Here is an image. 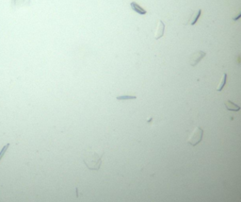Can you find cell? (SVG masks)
Returning a JSON list of instances; mask_svg holds the SVG:
<instances>
[{
  "label": "cell",
  "instance_id": "cell-1",
  "mask_svg": "<svg viewBox=\"0 0 241 202\" xmlns=\"http://www.w3.org/2000/svg\"><path fill=\"white\" fill-rule=\"evenodd\" d=\"M105 155V151L99 154L92 148L86 151L83 156V161L90 170H99L102 165V159Z\"/></svg>",
  "mask_w": 241,
  "mask_h": 202
},
{
  "label": "cell",
  "instance_id": "cell-2",
  "mask_svg": "<svg viewBox=\"0 0 241 202\" xmlns=\"http://www.w3.org/2000/svg\"><path fill=\"white\" fill-rule=\"evenodd\" d=\"M202 136H204V130L200 127H196L192 131V133L189 135L186 143L191 146H196L198 144L201 142Z\"/></svg>",
  "mask_w": 241,
  "mask_h": 202
},
{
  "label": "cell",
  "instance_id": "cell-3",
  "mask_svg": "<svg viewBox=\"0 0 241 202\" xmlns=\"http://www.w3.org/2000/svg\"><path fill=\"white\" fill-rule=\"evenodd\" d=\"M205 56H206V53L205 51H201V50H199V51L194 52L189 57V64L192 67H195Z\"/></svg>",
  "mask_w": 241,
  "mask_h": 202
},
{
  "label": "cell",
  "instance_id": "cell-4",
  "mask_svg": "<svg viewBox=\"0 0 241 202\" xmlns=\"http://www.w3.org/2000/svg\"><path fill=\"white\" fill-rule=\"evenodd\" d=\"M201 14V10H196L193 14L190 15V18H189V19L187 20V22L185 24L186 26H194V25L197 23L198 19L200 18Z\"/></svg>",
  "mask_w": 241,
  "mask_h": 202
},
{
  "label": "cell",
  "instance_id": "cell-5",
  "mask_svg": "<svg viewBox=\"0 0 241 202\" xmlns=\"http://www.w3.org/2000/svg\"><path fill=\"white\" fill-rule=\"evenodd\" d=\"M164 30H165V24L159 20L158 21V26H157V29H156V40H158L160 38L163 37L164 35Z\"/></svg>",
  "mask_w": 241,
  "mask_h": 202
},
{
  "label": "cell",
  "instance_id": "cell-6",
  "mask_svg": "<svg viewBox=\"0 0 241 202\" xmlns=\"http://www.w3.org/2000/svg\"><path fill=\"white\" fill-rule=\"evenodd\" d=\"M224 105H225V108H226L228 111H240V109H241V108H240V106H238V105L235 104L234 102H232L231 100H227V101H225Z\"/></svg>",
  "mask_w": 241,
  "mask_h": 202
},
{
  "label": "cell",
  "instance_id": "cell-7",
  "mask_svg": "<svg viewBox=\"0 0 241 202\" xmlns=\"http://www.w3.org/2000/svg\"><path fill=\"white\" fill-rule=\"evenodd\" d=\"M130 7H131V9H132L133 10H135L137 14H138L143 15V14H146V12H147L143 8H141L137 3H136V2H134V1L130 3Z\"/></svg>",
  "mask_w": 241,
  "mask_h": 202
},
{
  "label": "cell",
  "instance_id": "cell-8",
  "mask_svg": "<svg viewBox=\"0 0 241 202\" xmlns=\"http://www.w3.org/2000/svg\"><path fill=\"white\" fill-rule=\"evenodd\" d=\"M226 81H227V74L224 73V74L222 75V78H221V80H220V82L219 86L217 87V89H216V90H217L218 92L222 91V89H223L225 84H226Z\"/></svg>",
  "mask_w": 241,
  "mask_h": 202
},
{
  "label": "cell",
  "instance_id": "cell-9",
  "mask_svg": "<svg viewBox=\"0 0 241 202\" xmlns=\"http://www.w3.org/2000/svg\"><path fill=\"white\" fill-rule=\"evenodd\" d=\"M137 96L136 95H120V96H117L116 99L117 100H129V99H136Z\"/></svg>",
  "mask_w": 241,
  "mask_h": 202
},
{
  "label": "cell",
  "instance_id": "cell-10",
  "mask_svg": "<svg viewBox=\"0 0 241 202\" xmlns=\"http://www.w3.org/2000/svg\"><path fill=\"white\" fill-rule=\"evenodd\" d=\"M10 146V144H7V145H5L4 146H3V148L1 149V151H0V161L2 160V158H3V156H4V154L6 153V151L8 150V148H9V146Z\"/></svg>",
  "mask_w": 241,
  "mask_h": 202
},
{
  "label": "cell",
  "instance_id": "cell-11",
  "mask_svg": "<svg viewBox=\"0 0 241 202\" xmlns=\"http://www.w3.org/2000/svg\"><path fill=\"white\" fill-rule=\"evenodd\" d=\"M240 18H241V11L239 12L237 15H235V16L233 17V21H237V20H239Z\"/></svg>",
  "mask_w": 241,
  "mask_h": 202
}]
</instances>
